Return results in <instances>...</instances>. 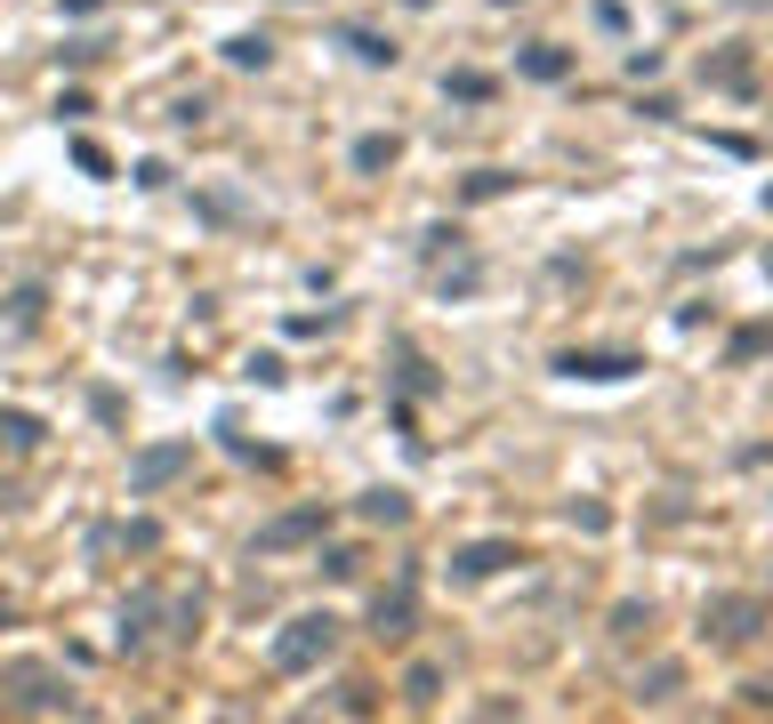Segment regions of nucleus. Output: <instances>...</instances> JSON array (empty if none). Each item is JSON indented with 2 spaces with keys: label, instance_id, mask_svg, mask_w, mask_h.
Wrapping results in <instances>:
<instances>
[{
  "label": "nucleus",
  "instance_id": "obj_31",
  "mask_svg": "<svg viewBox=\"0 0 773 724\" xmlns=\"http://www.w3.org/2000/svg\"><path fill=\"white\" fill-rule=\"evenodd\" d=\"M765 266H773V258H765Z\"/></svg>",
  "mask_w": 773,
  "mask_h": 724
},
{
  "label": "nucleus",
  "instance_id": "obj_5",
  "mask_svg": "<svg viewBox=\"0 0 773 724\" xmlns=\"http://www.w3.org/2000/svg\"><path fill=\"white\" fill-rule=\"evenodd\" d=\"M412 619H419V579H412V572H403V579H395V588H387V596L371 604V628H379L387 644H403V636H412Z\"/></svg>",
  "mask_w": 773,
  "mask_h": 724
},
{
  "label": "nucleus",
  "instance_id": "obj_1",
  "mask_svg": "<svg viewBox=\"0 0 773 724\" xmlns=\"http://www.w3.org/2000/svg\"><path fill=\"white\" fill-rule=\"evenodd\" d=\"M330 644H339V619H330V612H307V619H290V628L275 636V668H283V676H307L315 661H330Z\"/></svg>",
  "mask_w": 773,
  "mask_h": 724
},
{
  "label": "nucleus",
  "instance_id": "obj_8",
  "mask_svg": "<svg viewBox=\"0 0 773 724\" xmlns=\"http://www.w3.org/2000/svg\"><path fill=\"white\" fill-rule=\"evenodd\" d=\"M508 564H516V539H476V547H459V556H452L459 579H492V572H508Z\"/></svg>",
  "mask_w": 773,
  "mask_h": 724
},
{
  "label": "nucleus",
  "instance_id": "obj_16",
  "mask_svg": "<svg viewBox=\"0 0 773 724\" xmlns=\"http://www.w3.org/2000/svg\"><path fill=\"white\" fill-rule=\"evenodd\" d=\"M363 524H412V499L403 492H363Z\"/></svg>",
  "mask_w": 773,
  "mask_h": 724
},
{
  "label": "nucleus",
  "instance_id": "obj_12",
  "mask_svg": "<svg viewBox=\"0 0 773 724\" xmlns=\"http://www.w3.org/2000/svg\"><path fill=\"white\" fill-rule=\"evenodd\" d=\"M226 65H234V73H266V65H275V41H258V32H234V41H226Z\"/></svg>",
  "mask_w": 773,
  "mask_h": 724
},
{
  "label": "nucleus",
  "instance_id": "obj_25",
  "mask_svg": "<svg viewBox=\"0 0 773 724\" xmlns=\"http://www.w3.org/2000/svg\"><path fill=\"white\" fill-rule=\"evenodd\" d=\"M73 161L89 169V178H106V169H113V161H106V146H89V137H81V146H73Z\"/></svg>",
  "mask_w": 773,
  "mask_h": 724
},
{
  "label": "nucleus",
  "instance_id": "obj_6",
  "mask_svg": "<svg viewBox=\"0 0 773 724\" xmlns=\"http://www.w3.org/2000/svg\"><path fill=\"white\" fill-rule=\"evenodd\" d=\"M186 467H194V452H186V443H161V452H146L138 467H129V492L146 499V492H161V483H170V475H186Z\"/></svg>",
  "mask_w": 773,
  "mask_h": 724
},
{
  "label": "nucleus",
  "instance_id": "obj_2",
  "mask_svg": "<svg viewBox=\"0 0 773 724\" xmlns=\"http://www.w3.org/2000/svg\"><path fill=\"white\" fill-rule=\"evenodd\" d=\"M765 596H710V612H701V628H710L717 644H750V636H765Z\"/></svg>",
  "mask_w": 773,
  "mask_h": 724
},
{
  "label": "nucleus",
  "instance_id": "obj_21",
  "mask_svg": "<svg viewBox=\"0 0 773 724\" xmlns=\"http://www.w3.org/2000/svg\"><path fill=\"white\" fill-rule=\"evenodd\" d=\"M516 178H508V169H476V178H467V201H499V194H508Z\"/></svg>",
  "mask_w": 773,
  "mask_h": 724
},
{
  "label": "nucleus",
  "instance_id": "obj_13",
  "mask_svg": "<svg viewBox=\"0 0 773 724\" xmlns=\"http://www.w3.org/2000/svg\"><path fill=\"white\" fill-rule=\"evenodd\" d=\"M395 153H403V146H395V137H379V129H371V137H355V169H363V178L395 169Z\"/></svg>",
  "mask_w": 773,
  "mask_h": 724
},
{
  "label": "nucleus",
  "instance_id": "obj_26",
  "mask_svg": "<svg viewBox=\"0 0 773 724\" xmlns=\"http://www.w3.org/2000/svg\"><path fill=\"white\" fill-rule=\"evenodd\" d=\"M573 524H581V532H604V524H613V515H604L596 499H573Z\"/></svg>",
  "mask_w": 773,
  "mask_h": 724
},
{
  "label": "nucleus",
  "instance_id": "obj_19",
  "mask_svg": "<svg viewBox=\"0 0 773 724\" xmlns=\"http://www.w3.org/2000/svg\"><path fill=\"white\" fill-rule=\"evenodd\" d=\"M0 435H9L17 452H32V443H41V419H32V410H0Z\"/></svg>",
  "mask_w": 773,
  "mask_h": 724
},
{
  "label": "nucleus",
  "instance_id": "obj_10",
  "mask_svg": "<svg viewBox=\"0 0 773 724\" xmlns=\"http://www.w3.org/2000/svg\"><path fill=\"white\" fill-rule=\"evenodd\" d=\"M516 65H524L532 81H564V73H573V49H556V41H532Z\"/></svg>",
  "mask_w": 773,
  "mask_h": 724
},
{
  "label": "nucleus",
  "instance_id": "obj_7",
  "mask_svg": "<svg viewBox=\"0 0 773 724\" xmlns=\"http://www.w3.org/2000/svg\"><path fill=\"white\" fill-rule=\"evenodd\" d=\"M701 81H717L733 97H757V65H750V49H717L710 65H701Z\"/></svg>",
  "mask_w": 773,
  "mask_h": 724
},
{
  "label": "nucleus",
  "instance_id": "obj_17",
  "mask_svg": "<svg viewBox=\"0 0 773 724\" xmlns=\"http://www.w3.org/2000/svg\"><path fill=\"white\" fill-rule=\"evenodd\" d=\"M347 49H355L363 65H395V41H387V32H371V24H347Z\"/></svg>",
  "mask_w": 773,
  "mask_h": 724
},
{
  "label": "nucleus",
  "instance_id": "obj_29",
  "mask_svg": "<svg viewBox=\"0 0 773 724\" xmlns=\"http://www.w3.org/2000/svg\"><path fill=\"white\" fill-rule=\"evenodd\" d=\"M0 628H9V596H0Z\"/></svg>",
  "mask_w": 773,
  "mask_h": 724
},
{
  "label": "nucleus",
  "instance_id": "obj_11",
  "mask_svg": "<svg viewBox=\"0 0 773 724\" xmlns=\"http://www.w3.org/2000/svg\"><path fill=\"white\" fill-rule=\"evenodd\" d=\"M492 73H476V65H459V73H444V97H452V106H492Z\"/></svg>",
  "mask_w": 773,
  "mask_h": 724
},
{
  "label": "nucleus",
  "instance_id": "obj_4",
  "mask_svg": "<svg viewBox=\"0 0 773 724\" xmlns=\"http://www.w3.org/2000/svg\"><path fill=\"white\" fill-rule=\"evenodd\" d=\"M330 532V507L315 499V507H290V515H275V524L258 532V556H283V547H307V539H323Z\"/></svg>",
  "mask_w": 773,
  "mask_h": 724
},
{
  "label": "nucleus",
  "instance_id": "obj_22",
  "mask_svg": "<svg viewBox=\"0 0 773 724\" xmlns=\"http://www.w3.org/2000/svg\"><path fill=\"white\" fill-rule=\"evenodd\" d=\"M645 619H653L645 604H613V636H636V628H645Z\"/></svg>",
  "mask_w": 773,
  "mask_h": 724
},
{
  "label": "nucleus",
  "instance_id": "obj_27",
  "mask_svg": "<svg viewBox=\"0 0 773 724\" xmlns=\"http://www.w3.org/2000/svg\"><path fill=\"white\" fill-rule=\"evenodd\" d=\"M742 701H750V708H773V676H757V684H742Z\"/></svg>",
  "mask_w": 773,
  "mask_h": 724
},
{
  "label": "nucleus",
  "instance_id": "obj_20",
  "mask_svg": "<svg viewBox=\"0 0 773 724\" xmlns=\"http://www.w3.org/2000/svg\"><path fill=\"white\" fill-rule=\"evenodd\" d=\"M315 572H323V579H355V572H363V556H355V547H323Z\"/></svg>",
  "mask_w": 773,
  "mask_h": 724
},
{
  "label": "nucleus",
  "instance_id": "obj_18",
  "mask_svg": "<svg viewBox=\"0 0 773 724\" xmlns=\"http://www.w3.org/2000/svg\"><path fill=\"white\" fill-rule=\"evenodd\" d=\"M757 355H773V323H750V330H733V347H725V363H757Z\"/></svg>",
  "mask_w": 773,
  "mask_h": 724
},
{
  "label": "nucleus",
  "instance_id": "obj_15",
  "mask_svg": "<svg viewBox=\"0 0 773 724\" xmlns=\"http://www.w3.org/2000/svg\"><path fill=\"white\" fill-rule=\"evenodd\" d=\"M403 701H412V708H435V701H444V668L419 661L412 676H403Z\"/></svg>",
  "mask_w": 773,
  "mask_h": 724
},
{
  "label": "nucleus",
  "instance_id": "obj_24",
  "mask_svg": "<svg viewBox=\"0 0 773 724\" xmlns=\"http://www.w3.org/2000/svg\"><path fill=\"white\" fill-rule=\"evenodd\" d=\"M9 315H17V323H32V315H41V282H24V290L9 298Z\"/></svg>",
  "mask_w": 773,
  "mask_h": 724
},
{
  "label": "nucleus",
  "instance_id": "obj_14",
  "mask_svg": "<svg viewBox=\"0 0 773 724\" xmlns=\"http://www.w3.org/2000/svg\"><path fill=\"white\" fill-rule=\"evenodd\" d=\"M677 684H685V668H677V661H661V668H645V676H636V701H645V708H661L668 693H677Z\"/></svg>",
  "mask_w": 773,
  "mask_h": 724
},
{
  "label": "nucleus",
  "instance_id": "obj_28",
  "mask_svg": "<svg viewBox=\"0 0 773 724\" xmlns=\"http://www.w3.org/2000/svg\"><path fill=\"white\" fill-rule=\"evenodd\" d=\"M403 9H435V0H403Z\"/></svg>",
  "mask_w": 773,
  "mask_h": 724
},
{
  "label": "nucleus",
  "instance_id": "obj_9",
  "mask_svg": "<svg viewBox=\"0 0 773 724\" xmlns=\"http://www.w3.org/2000/svg\"><path fill=\"white\" fill-rule=\"evenodd\" d=\"M564 378H628V370H645L636 355H556Z\"/></svg>",
  "mask_w": 773,
  "mask_h": 724
},
{
  "label": "nucleus",
  "instance_id": "obj_23",
  "mask_svg": "<svg viewBox=\"0 0 773 724\" xmlns=\"http://www.w3.org/2000/svg\"><path fill=\"white\" fill-rule=\"evenodd\" d=\"M661 73V49H628V81H653Z\"/></svg>",
  "mask_w": 773,
  "mask_h": 724
},
{
  "label": "nucleus",
  "instance_id": "obj_30",
  "mask_svg": "<svg viewBox=\"0 0 773 724\" xmlns=\"http://www.w3.org/2000/svg\"><path fill=\"white\" fill-rule=\"evenodd\" d=\"M742 9H765V0H742Z\"/></svg>",
  "mask_w": 773,
  "mask_h": 724
},
{
  "label": "nucleus",
  "instance_id": "obj_3",
  "mask_svg": "<svg viewBox=\"0 0 773 724\" xmlns=\"http://www.w3.org/2000/svg\"><path fill=\"white\" fill-rule=\"evenodd\" d=\"M0 684H9V693H17V708H32V716H73V693H65V684H57L41 661H17Z\"/></svg>",
  "mask_w": 773,
  "mask_h": 724
}]
</instances>
